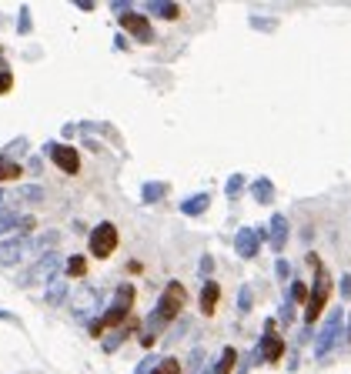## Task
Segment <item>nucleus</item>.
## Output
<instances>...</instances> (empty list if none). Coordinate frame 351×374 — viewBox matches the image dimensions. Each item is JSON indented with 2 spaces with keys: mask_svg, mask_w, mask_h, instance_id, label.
<instances>
[{
  "mask_svg": "<svg viewBox=\"0 0 351 374\" xmlns=\"http://www.w3.org/2000/svg\"><path fill=\"white\" fill-rule=\"evenodd\" d=\"M184 284L181 280H168V287L161 291V301H157V308L147 314V321H144V331H141V344L144 348H151L154 344V337L164 331V324L168 321H174L177 314H181V308H184Z\"/></svg>",
  "mask_w": 351,
  "mask_h": 374,
  "instance_id": "nucleus-1",
  "label": "nucleus"
},
{
  "mask_svg": "<svg viewBox=\"0 0 351 374\" xmlns=\"http://www.w3.org/2000/svg\"><path fill=\"white\" fill-rule=\"evenodd\" d=\"M131 308H134V287H131V284H120L117 294H114V304L98 318V324L91 328V335H100L104 328H120V324H127Z\"/></svg>",
  "mask_w": 351,
  "mask_h": 374,
  "instance_id": "nucleus-2",
  "label": "nucleus"
},
{
  "mask_svg": "<svg viewBox=\"0 0 351 374\" xmlns=\"http://www.w3.org/2000/svg\"><path fill=\"white\" fill-rule=\"evenodd\" d=\"M60 267H64V261H60L57 251H51V254H44L24 278H20V287H34V284H51L54 278H60Z\"/></svg>",
  "mask_w": 351,
  "mask_h": 374,
  "instance_id": "nucleus-3",
  "label": "nucleus"
},
{
  "mask_svg": "<svg viewBox=\"0 0 351 374\" xmlns=\"http://www.w3.org/2000/svg\"><path fill=\"white\" fill-rule=\"evenodd\" d=\"M71 311L84 324L94 321V314H100V291L94 284H80L78 291H74V298H71Z\"/></svg>",
  "mask_w": 351,
  "mask_h": 374,
  "instance_id": "nucleus-4",
  "label": "nucleus"
},
{
  "mask_svg": "<svg viewBox=\"0 0 351 374\" xmlns=\"http://www.w3.org/2000/svg\"><path fill=\"white\" fill-rule=\"evenodd\" d=\"M328 298H332V278H328V271H318V284L308 291V301H305V321L308 324L318 321V314L328 304Z\"/></svg>",
  "mask_w": 351,
  "mask_h": 374,
  "instance_id": "nucleus-5",
  "label": "nucleus"
},
{
  "mask_svg": "<svg viewBox=\"0 0 351 374\" xmlns=\"http://www.w3.org/2000/svg\"><path fill=\"white\" fill-rule=\"evenodd\" d=\"M87 247H91V254L94 258H111L117 251V227L111 221H100L94 231H91V238H87Z\"/></svg>",
  "mask_w": 351,
  "mask_h": 374,
  "instance_id": "nucleus-6",
  "label": "nucleus"
},
{
  "mask_svg": "<svg viewBox=\"0 0 351 374\" xmlns=\"http://www.w3.org/2000/svg\"><path fill=\"white\" fill-rule=\"evenodd\" d=\"M338 335H341V308H334L332 314H328V321L321 324V331L314 337V355L318 357L328 355L334 348V341H338Z\"/></svg>",
  "mask_w": 351,
  "mask_h": 374,
  "instance_id": "nucleus-7",
  "label": "nucleus"
},
{
  "mask_svg": "<svg viewBox=\"0 0 351 374\" xmlns=\"http://www.w3.org/2000/svg\"><path fill=\"white\" fill-rule=\"evenodd\" d=\"M120 27H124L134 40H141V44H151V40H154V27H151V20L144 17V14H134V10L120 14Z\"/></svg>",
  "mask_w": 351,
  "mask_h": 374,
  "instance_id": "nucleus-8",
  "label": "nucleus"
},
{
  "mask_svg": "<svg viewBox=\"0 0 351 374\" xmlns=\"http://www.w3.org/2000/svg\"><path fill=\"white\" fill-rule=\"evenodd\" d=\"M44 150H47V157H51L64 174H78L80 170V154L74 148H67V144H47Z\"/></svg>",
  "mask_w": 351,
  "mask_h": 374,
  "instance_id": "nucleus-9",
  "label": "nucleus"
},
{
  "mask_svg": "<svg viewBox=\"0 0 351 374\" xmlns=\"http://www.w3.org/2000/svg\"><path fill=\"white\" fill-rule=\"evenodd\" d=\"M281 355H285V341L278 337V331H274V321H268L264 324V337H261V344H258V357H264V361H281Z\"/></svg>",
  "mask_w": 351,
  "mask_h": 374,
  "instance_id": "nucleus-10",
  "label": "nucleus"
},
{
  "mask_svg": "<svg viewBox=\"0 0 351 374\" xmlns=\"http://www.w3.org/2000/svg\"><path fill=\"white\" fill-rule=\"evenodd\" d=\"M27 241H30L27 234H7V238L0 241V264H7V267L17 264L20 258L27 254Z\"/></svg>",
  "mask_w": 351,
  "mask_h": 374,
  "instance_id": "nucleus-11",
  "label": "nucleus"
},
{
  "mask_svg": "<svg viewBox=\"0 0 351 374\" xmlns=\"http://www.w3.org/2000/svg\"><path fill=\"white\" fill-rule=\"evenodd\" d=\"M34 227V217L20 214V211H0V234L14 231V234H27Z\"/></svg>",
  "mask_w": 351,
  "mask_h": 374,
  "instance_id": "nucleus-12",
  "label": "nucleus"
},
{
  "mask_svg": "<svg viewBox=\"0 0 351 374\" xmlns=\"http://www.w3.org/2000/svg\"><path fill=\"white\" fill-rule=\"evenodd\" d=\"M234 251H237L244 261L258 258V238H254L251 227H241V231H237V238H234Z\"/></svg>",
  "mask_w": 351,
  "mask_h": 374,
  "instance_id": "nucleus-13",
  "label": "nucleus"
},
{
  "mask_svg": "<svg viewBox=\"0 0 351 374\" xmlns=\"http://www.w3.org/2000/svg\"><path fill=\"white\" fill-rule=\"evenodd\" d=\"M268 238H271L274 251H285V244H288V217H285V214H274L271 217V231H268Z\"/></svg>",
  "mask_w": 351,
  "mask_h": 374,
  "instance_id": "nucleus-14",
  "label": "nucleus"
},
{
  "mask_svg": "<svg viewBox=\"0 0 351 374\" xmlns=\"http://www.w3.org/2000/svg\"><path fill=\"white\" fill-rule=\"evenodd\" d=\"M217 298H221V287H217L215 280H204V287H201V311L204 314H215Z\"/></svg>",
  "mask_w": 351,
  "mask_h": 374,
  "instance_id": "nucleus-15",
  "label": "nucleus"
},
{
  "mask_svg": "<svg viewBox=\"0 0 351 374\" xmlns=\"http://www.w3.org/2000/svg\"><path fill=\"white\" fill-rule=\"evenodd\" d=\"M211 207V197H208V190H201L195 197H188V201H181V211L188 214V217H197V214H204Z\"/></svg>",
  "mask_w": 351,
  "mask_h": 374,
  "instance_id": "nucleus-16",
  "label": "nucleus"
},
{
  "mask_svg": "<svg viewBox=\"0 0 351 374\" xmlns=\"http://www.w3.org/2000/svg\"><path fill=\"white\" fill-rule=\"evenodd\" d=\"M44 294H47V304H51V308H57V304H64V298H67V280L64 278H54L51 280V284H47V291H44Z\"/></svg>",
  "mask_w": 351,
  "mask_h": 374,
  "instance_id": "nucleus-17",
  "label": "nucleus"
},
{
  "mask_svg": "<svg viewBox=\"0 0 351 374\" xmlns=\"http://www.w3.org/2000/svg\"><path fill=\"white\" fill-rule=\"evenodd\" d=\"M147 14H154V17H164V20H174L181 14V7L171 3V0H151L147 3Z\"/></svg>",
  "mask_w": 351,
  "mask_h": 374,
  "instance_id": "nucleus-18",
  "label": "nucleus"
},
{
  "mask_svg": "<svg viewBox=\"0 0 351 374\" xmlns=\"http://www.w3.org/2000/svg\"><path fill=\"white\" fill-rule=\"evenodd\" d=\"M251 194H254L258 204H271L274 201V184L268 181V177H258V181L251 184Z\"/></svg>",
  "mask_w": 351,
  "mask_h": 374,
  "instance_id": "nucleus-19",
  "label": "nucleus"
},
{
  "mask_svg": "<svg viewBox=\"0 0 351 374\" xmlns=\"http://www.w3.org/2000/svg\"><path fill=\"white\" fill-rule=\"evenodd\" d=\"M20 174H24V164L7 157V154H0V181H17Z\"/></svg>",
  "mask_w": 351,
  "mask_h": 374,
  "instance_id": "nucleus-20",
  "label": "nucleus"
},
{
  "mask_svg": "<svg viewBox=\"0 0 351 374\" xmlns=\"http://www.w3.org/2000/svg\"><path fill=\"white\" fill-rule=\"evenodd\" d=\"M234 364H237V351H234V348H224V351H221V357H217V364L211 368V371H215V374H231Z\"/></svg>",
  "mask_w": 351,
  "mask_h": 374,
  "instance_id": "nucleus-21",
  "label": "nucleus"
},
{
  "mask_svg": "<svg viewBox=\"0 0 351 374\" xmlns=\"http://www.w3.org/2000/svg\"><path fill=\"white\" fill-rule=\"evenodd\" d=\"M168 194V184H154V181H147V184L141 187V201L144 204H154V201H161Z\"/></svg>",
  "mask_w": 351,
  "mask_h": 374,
  "instance_id": "nucleus-22",
  "label": "nucleus"
},
{
  "mask_svg": "<svg viewBox=\"0 0 351 374\" xmlns=\"http://www.w3.org/2000/svg\"><path fill=\"white\" fill-rule=\"evenodd\" d=\"M60 274H64V278H84V274H87V261H84V258H67Z\"/></svg>",
  "mask_w": 351,
  "mask_h": 374,
  "instance_id": "nucleus-23",
  "label": "nucleus"
},
{
  "mask_svg": "<svg viewBox=\"0 0 351 374\" xmlns=\"http://www.w3.org/2000/svg\"><path fill=\"white\" fill-rule=\"evenodd\" d=\"M251 304H254L251 284H241V291H237V311H241V314H248V311H251Z\"/></svg>",
  "mask_w": 351,
  "mask_h": 374,
  "instance_id": "nucleus-24",
  "label": "nucleus"
},
{
  "mask_svg": "<svg viewBox=\"0 0 351 374\" xmlns=\"http://www.w3.org/2000/svg\"><path fill=\"white\" fill-rule=\"evenodd\" d=\"M151 374H181V361L177 357H164V361H157L154 371Z\"/></svg>",
  "mask_w": 351,
  "mask_h": 374,
  "instance_id": "nucleus-25",
  "label": "nucleus"
},
{
  "mask_svg": "<svg viewBox=\"0 0 351 374\" xmlns=\"http://www.w3.org/2000/svg\"><path fill=\"white\" fill-rule=\"evenodd\" d=\"M241 187H244V177H241V174H234V177H228V184H224V194L234 201V197L241 194Z\"/></svg>",
  "mask_w": 351,
  "mask_h": 374,
  "instance_id": "nucleus-26",
  "label": "nucleus"
},
{
  "mask_svg": "<svg viewBox=\"0 0 351 374\" xmlns=\"http://www.w3.org/2000/svg\"><path fill=\"white\" fill-rule=\"evenodd\" d=\"M291 301L294 304H305V301H308V284H305V280H294L291 284Z\"/></svg>",
  "mask_w": 351,
  "mask_h": 374,
  "instance_id": "nucleus-27",
  "label": "nucleus"
},
{
  "mask_svg": "<svg viewBox=\"0 0 351 374\" xmlns=\"http://www.w3.org/2000/svg\"><path fill=\"white\" fill-rule=\"evenodd\" d=\"M17 27H20V34H30V30H34V27H30V7H20Z\"/></svg>",
  "mask_w": 351,
  "mask_h": 374,
  "instance_id": "nucleus-28",
  "label": "nucleus"
},
{
  "mask_svg": "<svg viewBox=\"0 0 351 374\" xmlns=\"http://www.w3.org/2000/svg\"><path fill=\"white\" fill-rule=\"evenodd\" d=\"M127 335H131V331H127V328H120L114 337H107V341H104V351H117V344H120V341H124Z\"/></svg>",
  "mask_w": 351,
  "mask_h": 374,
  "instance_id": "nucleus-29",
  "label": "nucleus"
},
{
  "mask_svg": "<svg viewBox=\"0 0 351 374\" xmlns=\"http://www.w3.org/2000/svg\"><path fill=\"white\" fill-rule=\"evenodd\" d=\"M211 271H215V261H211V254H204V258H201V264H197V274L208 280V274H211Z\"/></svg>",
  "mask_w": 351,
  "mask_h": 374,
  "instance_id": "nucleus-30",
  "label": "nucleus"
},
{
  "mask_svg": "<svg viewBox=\"0 0 351 374\" xmlns=\"http://www.w3.org/2000/svg\"><path fill=\"white\" fill-rule=\"evenodd\" d=\"M14 87V74L10 71H0V93H7Z\"/></svg>",
  "mask_w": 351,
  "mask_h": 374,
  "instance_id": "nucleus-31",
  "label": "nucleus"
},
{
  "mask_svg": "<svg viewBox=\"0 0 351 374\" xmlns=\"http://www.w3.org/2000/svg\"><path fill=\"white\" fill-rule=\"evenodd\" d=\"M151 371H154V357H144V361L137 364V371H134V374H151Z\"/></svg>",
  "mask_w": 351,
  "mask_h": 374,
  "instance_id": "nucleus-32",
  "label": "nucleus"
},
{
  "mask_svg": "<svg viewBox=\"0 0 351 374\" xmlns=\"http://www.w3.org/2000/svg\"><path fill=\"white\" fill-rule=\"evenodd\" d=\"M288 271H291V264H288V261H278V280H288Z\"/></svg>",
  "mask_w": 351,
  "mask_h": 374,
  "instance_id": "nucleus-33",
  "label": "nucleus"
},
{
  "mask_svg": "<svg viewBox=\"0 0 351 374\" xmlns=\"http://www.w3.org/2000/svg\"><path fill=\"white\" fill-rule=\"evenodd\" d=\"M78 7L84 10V14H91V10H94V3H91V0H78Z\"/></svg>",
  "mask_w": 351,
  "mask_h": 374,
  "instance_id": "nucleus-34",
  "label": "nucleus"
},
{
  "mask_svg": "<svg viewBox=\"0 0 351 374\" xmlns=\"http://www.w3.org/2000/svg\"><path fill=\"white\" fill-rule=\"evenodd\" d=\"M0 321H14V314H10V311H3V308H0Z\"/></svg>",
  "mask_w": 351,
  "mask_h": 374,
  "instance_id": "nucleus-35",
  "label": "nucleus"
},
{
  "mask_svg": "<svg viewBox=\"0 0 351 374\" xmlns=\"http://www.w3.org/2000/svg\"><path fill=\"white\" fill-rule=\"evenodd\" d=\"M201 374H215V371H211V368H204V371H201Z\"/></svg>",
  "mask_w": 351,
  "mask_h": 374,
  "instance_id": "nucleus-36",
  "label": "nucleus"
},
{
  "mask_svg": "<svg viewBox=\"0 0 351 374\" xmlns=\"http://www.w3.org/2000/svg\"><path fill=\"white\" fill-rule=\"evenodd\" d=\"M348 321H351V318H348Z\"/></svg>",
  "mask_w": 351,
  "mask_h": 374,
  "instance_id": "nucleus-37",
  "label": "nucleus"
}]
</instances>
